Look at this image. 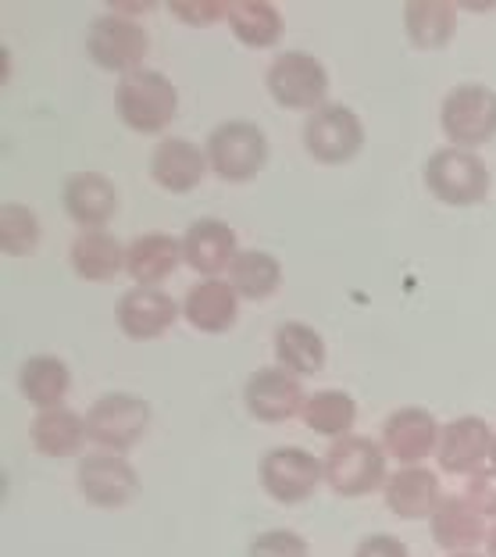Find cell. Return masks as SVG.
Returning a JSON list of instances; mask_svg holds the SVG:
<instances>
[{
	"label": "cell",
	"mask_w": 496,
	"mask_h": 557,
	"mask_svg": "<svg viewBox=\"0 0 496 557\" xmlns=\"http://www.w3.org/2000/svg\"><path fill=\"white\" fill-rule=\"evenodd\" d=\"M325 483L339 497H368L386 486V447L368 436H343L325 450Z\"/></svg>",
	"instance_id": "obj_3"
},
{
	"label": "cell",
	"mask_w": 496,
	"mask_h": 557,
	"mask_svg": "<svg viewBox=\"0 0 496 557\" xmlns=\"http://www.w3.org/2000/svg\"><path fill=\"white\" fill-rule=\"evenodd\" d=\"M250 557H311V550L294 529H269L250 540Z\"/></svg>",
	"instance_id": "obj_32"
},
{
	"label": "cell",
	"mask_w": 496,
	"mask_h": 557,
	"mask_svg": "<svg viewBox=\"0 0 496 557\" xmlns=\"http://www.w3.org/2000/svg\"><path fill=\"white\" fill-rule=\"evenodd\" d=\"M264 86L278 108L318 111L328 104V72L308 50H283L264 72Z\"/></svg>",
	"instance_id": "obj_6"
},
{
	"label": "cell",
	"mask_w": 496,
	"mask_h": 557,
	"mask_svg": "<svg viewBox=\"0 0 496 557\" xmlns=\"http://www.w3.org/2000/svg\"><path fill=\"white\" fill-rule=\"evenodd\" d=\"M36 244H40V219H36V211L15 205V200L0 208V250L18 258L29 255Z\"/></svg>",
	"instance_id": "obj_31"
},
{
	"label": "cell",
	"mask_w": 496,
	"mask_h": 557,
	"mask_svg": "<svg viewBox=\"0 0 496 557\" xmlns=\"http://www.w3.org/2000/svg\"><path fill=\"white\" fill-rule=\"evenodd\" d=\"M183 255L186 264L203 278H219L222 272L233 269V261L239 258L236 233L228 230V222L222 219H197L183 236Z\"/></svg>",
	"instance_id": "obj_18"
},
{
	"label": "cell",
	"mask_w": 496,
	"mask_h": 557,
	"mask_svg": "<svg viewBox=\"0 0 496 557\" xmlns=\"http://www.w3.org/2000/svg\"><path fill=\"white\" fill-rule=\"evenodd\" d=\"M493 440L496 433L475 414H461L443 425L439 433V468L450 475H479L486 461H493Z\"/></svg>",
	"instance_id": "obj_12"
},
{
	"label": "cell",
	"mask_w": 496,
	"mask_h": 557,
	"mask_svg": "<svg viewBox=\"0 0 496 557\" xmlns=\"http://www.w3.org/2000/svg\"><path fill=\"white\" fill-rule=\"evenodd\" d=\"M244 400L247 411L258 418V422H289L294 414H303V394L300 379L289 375L286 369H258L244 386Z\"/></svg>",
	"instance_id": "obj_13"
},
{
	"label": "cell",
	"mask_w": 496,
	"mask_h": 557,
	"mask_svg": "<svg viewBox=\"0 0 496 557\" xmlns=\"http://www.w3.org/2000/svg\"><path fill=\"white\" fill-rule=\"evenodd\" d=\"M114 314H119V329L129 339H158L175 325L183 308L158 286H133L122 294Z\"/></svg>",
	"instance_id": "obj_14"
},
{
	"label": "cell",
	"mask_w": 496,
	"mask_h": 557,
	"mask_svg": "<svg viewBox=\"0 0 496 557\" xmlns=\"http://www.w3.org/2000/svg\"><path fill=\"white\" fill-rule=\"evenodd\" d=\"M493 468H496V440H493Z\"/></svg>",
	"instance_id": "obj_38"
},
{
	"label": "cell",
	"mask_w": 496,
	"mask_h": 557,
	"mask_svg": "<svg viewBox=\"0 0 496 557\" xmlns=\"http://www.w3.org/2000/svg\"><path fill=\"white\" fill-rule=\"evenodd\" d=\"M325 465L303 447H272L261 458V486L278 504H303L322 486Z\"/></svg>",
	"instance_id": "obj_10"
},
{
	"label": "cell",
	"mask_w": 496,
	"mask_h": 557,
	"mask_svg": "<svg viewBox=\"0 0 496 557\" xmlns=\"http://www.w3.org/2000/svg\"><path fill=\"white\" fill-rule=\"evenodd\" d=\"M303 422H308L311 433L336 443L350 436L354 422H358V404H354L347 389H314L308 404H303Z\"/></svg>",
	"instance_id": "obj_29"
},
{
	"label": "cell",
	"mask_w": 496,
	"mask_h": 557,
	"mask_svg": "<svg viewBox=\"0 0 496 557\" xmlns=\"http://www.w3.org/2000/svg\"><path fill=\"white\" fill-rule=\"evenodd\" d=\"M186 261L183 239L169 233H144L129 244V258H125V272L133 275L136 286H158Z\"/></svg>",
	"instance_id": "obj_22"
},
{
	"label": "cell",
	"mask_w": 496,
	"mask_h": 557,
	"mask_svg": "<svg viewBox=\"0 0 496 557\" xmlns=\"http://www.w3.org/2000/svg\"><path fill=\"white\" fill-rule=\"evenodd\" d=\"M439 433L443 425L436 422V414H429L425 408H400L386 418L383 447L389 458L400 461V468H407L425 461L432 450H439Z\"/></svg>",
	"instance_id": "obj_16"
},
{
	"label": "cell",
	"mask_w": 496,
	"mask_h": 557,
	"mask_svg": "<svg viewBox=\"0 0 496 557\" xmlns=\"http://www.w3.org/2000/svg\"><path fill=\"white\" fill-rule=\"evenodd\" d=\"M354 557H411L407 554V547L397 540V536H389V533H372V536H364L358 543V550H354Z\"/></svg>",
	"instance_id": "obj_34"
},
{
	"label": "cell",
	"mask_w": 496,
	"mask_h": 557,
	"mask_svg": "<svg viewBox=\"0 0 496 557\" xmlns=\"http://www.w3.org/2000/svg\"><path fill=\"white\" fill-rule=\"evenodd\" d=\"M486 557H496V525L486 533Z\"/></svg>",
	"instance_id": "obj_36"
},
{
	"label": "cell",
	"mask_w": 496,
	"mask_h": 557,
	"mask_svg": "<svg viewBox=\"0 0 496 557\" xmlns=\"http://www.w3.org/2000/svg\"><path fill=\"white\" fill-rule=\"evenodd\" d=\"M150 50L147 29L136 22V15L122 11L119 4L97 15L86 29V54L94 58L97 69L129 75L144 69V58Z\"/></svg>",
	"instance_id": "obj_2"
},
{
	"label": "cell",
	"mask_w": 496,
	"mask_h": 557,
	"mask_svg": "<svg viewBox=\"0 0 496 557\" xmlns=\"http://www.w3.org/2000/svg\"><path fill=\"white\" fill-rule=\"evenodd\" d=\"M228 283L244 300H269L283 283V264L269 250H239L228 269Z\"/></svg>",
	"instance_id": "obj_30"
},
{
	"label": "cell",
	"mask_w": 496,
	"mask_h": 557,
	"mask_svg": "<svg viewBox=\"0 0 496 557\" xmlns=\"http://www.w3.org/2000/svg\"><path fill=\"white\" fill-rule=\"evenodd\" d=\"M429 522H432V540L450 554H468L475 543H482V536H486L482 515L472 508L468 497H443V504Z\"/></svg>",
	"instance_id": "obj_24"
},
{
	"label": "cell",
	"mask_w": 496,
	"mask_h": 557,
	"mask_svg": "<svg viewBox=\"0 0 496 557\" xmlns=\"http://www.w3.org/2000/svg\"><path fill=\"white\" fill-rule=\"evenodd\" d=\"M172 15L189 25H211L219 18H228V4H172Z\"/></svg>",
	"instance_id": "obj_35"
},
{
	"label": "cell",
	"mask_w": 496,
	"mask_h": 557,
	"mask_svg": "<svg viewBox=\"0 0 496 557\" xmlns=\"http://www.w3.org/2000/svg\"><path fill=\"white\" fill-rule=\"evenodd\" d=\"M75 483L79 493L97 508H125L136 493H139V475L136 468L122 458V454L111 450H94L79 458L75 468Z\"/></svg>",
	"instance_id": "obj_11"
},
{
	"label": "cell",
	"mask_w": 496,
	"mask_h": 557,
	"mask_svg": "<svg viewBox=\"0 0 496 557\" xmlns=\"http://www.w3.org/2000/svg\"><path fill=\"white\" fill-rule=\"evenodd\" d=\"M69 386H72V372L69 364L54 358V354H36V358L22 361L18 369V389L22 397L33 404L36 411H54V408H65L69 397Z\"/></svg>",
	"instance_id": "obj_23"
},
{
	"label": "cell",
	"mask_w": 496,
	"mask_h": 557,
	"mask_svg": "<svg viewBox=\"0 0 496 557\" xmlns=\"http://www.w3.org/2000/svg\"><path fill=\"white\" fill-rule=\"evenodd\" d=\"M225 22L236 40L253 50L275 47L278 36H283V15L269 0H236V4H228Z\"/></svg>",
	"instance_id": "obj_28"
},
{
	"label": "cell",
	"mask_w": 496,
	"mask_h": 557,
	"mask_svg": "<svg viewBox=\"0 0 496 557\" xmlns=\"http://www.w3.org/2000/svg\"><path fill=\"white\" fill-rule=\"evenodd\" d=\"M407 40L422 50H439L450 44L457 29V8L447 0H407L404 4Z\"/></svg>",
	"instance_id": "obj_27"
},
{
	"label": "cell",
	"mask_w": 496,
	"mask_h": 557,
	"mask_svg": "<svg viewBox=\"0 0 496 557\" xmlns=\"http://www.w3.org/2000/svg\"><path fill=\"white\" fill-rule=\"evenodd\" d=\"M386 504L397 518H407V522H418V518H432L436 508L443 504L439 497V475L429 472L422 465H407L397 468L386 479Z\"/></svg>",
	"instance_id": "obj_20"
},
{
	"label": "cell",
	"mask_w": 496,
	"mask_h": 557,
	"mask_svg": "<svg viewBox=\"0 0 496 557\" xmlns=\"http://www.w3.org/2000/svg\"><path fill=\"white\" fill-rule=\"evenodd\" d=\"M183 319L197 329V333H228L239 319V294L225 278H200L189 286L183 300Z\"/></svg>",
	"instance_id": "obj_19"
},
{
	"label": "cell",
	"mask_w": 496,
	"mask_h": 557,
	"mask_svg": "<svg viewBox=\"0 0 496 557\" xmlns=\"http://www.w3.org/2000/svg\"><path fill=\"white\" fill-rule=\"evenodd\" d=\"M303 147L322 164H343L361 154L364 147V122L347 104H325L303 122Z\"/></svg>",
	"instance_id": "obj_9"
},
{
	"label": "cell",
	"mask_w": 496,
	"mask_h": 557,
	"mask_svg": "<svg viewBox=\"0 0 496 557\" xmlns=\"http://www.w3.org/2000/svg\"><path fill=\"white\" fill-rule=\"evenodd\" d=\"M468 500H472V508L486 518H496V468H482L479 475L468 479Z\"/></svg>",
	"instance_id": "obj_33"
},
{
	"label": "cell",
	"mask_w": 496,
	"mask_h": 557,
	"mask_svg": "<svg viewBox=\"0 0 496 557\" xmlns=\"http://www.w3.org/2000/svg\"><path fill=\"white\" fill-rule=\"evenodd\" d=\"M450 557H482V554H475V550H468V554H450Z\"/></svg>",
	"instance_id": "obj_37"
},
{
	"label": "cell",
	"mask_w": 496,
	"mask_h": 557,
	"mask_svg": "<svg viewBox=\"0 0 496 557\" xmlns=\"http://www.w3.org/2000/svg\"><path fill=\"white\" fill-rule=\"evenodd\" d=\"M208 172H211L208 150H200L186 136H164L154 147V154H150V175L169 194H189V189H197L203 183Z\"/></svg>",
	"instance_id": "obj_15"
},
{
	"label": "cell",
	"mask_w": 496,
	"mask_h": 557,
	"mask_svg": "<svg viewBox=\"0 0 496 557\" xmlns=\"http://www.w3.org/2000/svg\"><path fill=\"white\" fill-rule=\"evenodd\" d=\"M125 258H129V247H122V239L111 236L108 230L79 233L69 250L72 272L86 278V283H108L125 269Z\"/></svg>",
	"instance_id": "obj_21"
},
{
	"label": "cell",
	"mask_w": 496,
	"mask_h": 557,
	"mask_svg": "<svg viewBox=\"0 0 496 557\" xmlns=\"http://www.w3.org/2000/svg\"><path fill=\"white\" fill-rule=\"evenodd\" d=\"M275 344V361L278 369H286L289 375H314L325 369V339L303 322H283L272 336Z\"/></svg>",
	"instance_id": "obj_25"
},
{
	"label": "cell",
	"mask_w": 496,
	"mask_h": 557,
	"mask_svg": "<svg viewBox=\"0 0 496 557\" xmlns=\"http://www.w3.org/2000/svg\"><path fill=\"white\" fill-rule=\"evenodd\" d=\"M114 108L133 133H161L179 111V90L164 72L139 69L122 75L119 90H114Z\"/></svg>",
	"instance_id": "obj_1"
},
{
	"label": "cell",
	"mask_w": 496,
	"mask_h": 557,
	"mask_svg": "<svg viewBox=\"0 0 496 557\" xmlns=\"http://www.w3.org/2000/svg\"><path fill=\"white\" fill-rule=\"evenodd\" d=\"M439 125L454 147L472 150L496 136V94L482 83H464L443 97Z\"/></svg>",
	"instance_id": "obj_8"
},
{
	"label": "cell",
	"mask_w": 496,
	"mask_h": 557,
	"mask_svg": "<svg viewBox=\"0 0 496 557\" xmlns=\"http://www.w3.org/2000/svg\"><path fill=\"white\" fill-rule=\"evenodd\" d=\"M61 205L75 225H83V233L104 230L119 211V189L100 172H75L61 189Z\"/></svg>",
	"instance_id": "obj_17"
},
{
	"label": "cell",
	"mask_w": 496,
	"mask_h": 557,
	"mask_svg": "<svg viewBox=\"0 0 496 557\" xmlns=\"http://www.w3.org/2000/svg\"><path fill=\"white\" fill-rule=\"evenodd\" d=\"M203 150H208L211 172L225 183H247L269 164V136L247 119L214 125Z\"/></svg>",
	"instance_id": "obj_4"
},
{
	"label": "cell",
	"mask_w": 496,
	"mask_h": 557,
	"mask_svg": "<svg viewBox=\"0 0 496 557\" xmlns=\"http://www.w3.org/2000/svg\"><path fill=\"white\" fill-rule=\"evenodd\" d=\"M150 429V408L144 397L136 394H104L94 400L86 411V436H90L100 450L125 454L133 450Z\"/></svg>",
	"instance_id": "obj_7"
},
{
	"label": "cell",
	"mask_w": 496,
	"mask_h": 557,
	"mask_svg": "<svg viewBox=\"0 0 496 557\" xmlns=\"http://www.w3.org/2000/svg\"><path fill=\"white\" fill-rule=\"evenodd\" d=\"M425 186L450 208H472L489 194V169L475 150L439 147L425 164Z\"/></svg>",
	"instance_id": "obj_5"
},
{
	"label": "cell",
	"mask_w": 496,
	"mask_h": 557,
	"mask_svg": "<svg viewBox=\"0 0 496 557\" xmlns=\"http://www.w3.org/2000/svg\"><path fill=\"white\" fill-rule=\"evenodd\" d=\"M33 447L44 454V458H72L79 454L86 436V418L72 408H54V411H40L29 425Z\"/></svg>",
	"instance_id": "obj_26"
}]
</instances>
